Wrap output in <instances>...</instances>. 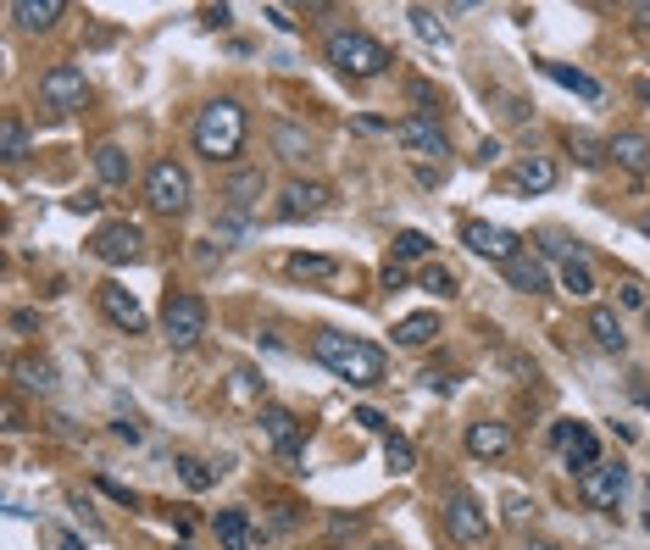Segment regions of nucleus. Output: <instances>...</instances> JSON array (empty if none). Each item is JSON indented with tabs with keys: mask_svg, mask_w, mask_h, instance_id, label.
Masks as SVG:
<instances>
[{
	"mask_svg": "<svg viewBox=\"0 0 650 550\" xmlns=\"http://www.w3.org/2000/svg\"><path fill=\"white\" fill-rule=\"evenodd\" d=\"M423 290L429 295H456V272L450 267H423Z\"/></svg>",
	"mask_w": 650,
	"mask_h": 550,
	"instance_id": "38",
	"label": "nucleus"
},
{
	"mask_svg": "<svg viewBox=\"0 0 650 550\" xmlns=\"http://www.w3.org/2000/svg\"><path fill=\"white\" fill-rule=\"evenodd\" d=\"M112 434H117V439H128V445H139V429H133V423H112Z\"/></svg>",
	"mask_w": 650,
	"mask_h": 550,
	"instance_id": "47",
	"label": "nucleus"
},
{
	"mask_svg": "<svg viewBox=\"0 0 650 550\" xmlns=\"http://www.w3.org/2000/svg\"><path fill=\"white\" fill-rule=\"evenodd\" d=\"M95 178H101V183H112V190H123V183L133 178L128 151H123V145H95Z\"/></svg>",
	"mask_w": 650,
	"mask_h": 550,
	"instance_id": "27",
	"label": "nucleus"
},
{
	"mask_svg": "<svg viewBox=\"0 0 650 550\" xmlns=\"http://www.w3.org/2000/svg\"><path fill=\"white\" fill-rule=\"evenodd\" d=\"M634 23H639V28L650 34V7H634Z\"/></svg>",
	"mask_w": 650,
	"mask_h": 550,
	"instance_id": "48",
	"label": "nucleus"
},
{
	"mask_svg": "<svg viewBox=\"0 0 650 550\" xmlns=\"http://www.w3.org/2000/svg\"><path fill=\"white\" fill-rule=\"evenodd\" d=\"M400 284H406V267L390 261V267H384V290H400Z\"/></svg>",
	"mask_w": 650,
	"mask_h": 550,
	"instance_id": "45",
	"label": "nucleus"
},
{
	"mask_svg": "<svg viewBox=\"0 0 650 550\" xmlns=\"http://www.w3.org/2000/svg\"><path fill=\"white\" fill-rule=\"evenodd\" d=\"M512 183H518V190H528V195H545V190H556V162L550 156H523L512 167Z\"/></svg>",
	"mask_w": 650,
	"mask_h": 550,
	"instance_id": "25",
	"label": "nucleus"
},
{
	"mask_svg": "<svg viewBox=\"0 0 650 550\" xmlns=\"http://www.w3.org/2000/svg\"><path fill=\"white\" fill-rule=\"evenodd\" d=\"M539 67H545V78H556L562 89H573V95H584V101H600V95H607V89H600L589 73H578V67H562V62H539Z\"/></svg>",
	"mask_w": 650,
	"mask_h": 550,
	"instance_id": "29",
	"label": "nucleus"
},
{
	"mask_svg": "<svg viewBox=\"0 0 650 550\" xmlns=\"http://www.w3.org/2000/svg\"><path fill=\"white\" fill-rule=\"evenodd\" d=\"M101 311L112 317L123 334H145L151 329V317H145V306H139V295L123 290V284H101Z\"/></svg>",
	"mask_w": 650,
	"mask_h": 550,
	"instance_id": "15",
	"label": "nucleus"
},
{
	"mask_svg": "<svg viewBox=\"0 0 650 550\" xmlns=\"http://www.w3.org/2000/svg\"><path fill=\"white\" fill-rule=\"evenodd\" d=\"M645 317H650V311H645Z\"/></svg>",
	"mask_w": 650,
	"mask_h": 550,
	"instance_id": "53",
	"label": "nucleus"
},
{
	"mask_svg": "<svg viewBox=\"0 0 650 550\" xmlns=\"http://www.w3.org/2000/svg\"><path fill=\"white\" fill-rule=\"evenodd\" d=\"M89 256L106 261V267H128V261L145 256V228L139 222H106V228L89 234Z\"/></svg>",
	"mask_w": 650,
	"mask_h": 550,
	"instance_id": "8",
	"label": "nucleus"
},
{
	"mask_svg": "<svg viewBox=\"0 0 650 550\" xmlns=\"http://www.w3.org/2000/svg\"><path fill=\"white\" fill-rule=\"evenodd\" d=\"M373 550H400V545H373Z\"/></svg>",
	"mask_w": 650,
	"mask_h": 550,
	"instance_id": "52",
	"label": "nucleus"
},
{
	"mask_svg": "<svg viewBox=\"0 0 650 550\" xmlns=\"http://www.w3.org/2000/svg\"><path fill=\"white\" fill-rule=\"evenodd\" d=\"M550 439L562 445V456H568V468H578V473H589V468H600V439L584 429V423H556L550 429Z\"/></svg>",
	"mask_w": 650,
	"mask_h": 550,
	"instance_id": "16",
	"label": "nucleus"
},
{
	"mask_svg": "<svg viewBox=\"0 0 650 550\" xmlns=\"http://www.w3.org/2000/svg\"><path fill=\"white\" fill-rule=\"evenodd\" d=\"M528 550H562V545H550V539H528Z\"/></svg>",
	"mask_w": 650,
	"mask_h": 550,
	"instance_id": "50",
	"label": "nucleus"
},
{
	"mask_svg": "<svg viewBox=\"0 0 650 550\" xmlns=\"http://www.w3.org/2000/svg\"><path fill=\"white\" fill-rule=\"evenodd\" d=\"M311 356L329 367L334 379H345V384H356V389H373V384L390 379L384 350H379V345H367V340H356V334H340V329H317Z\"/></svg>",
	"mask_w": 650,
	"mask_h": 550,
	"instance_id": "1",
	"label": "nucleus"
},
{
	"mask_svg": "<svg viewBox=\"0 0 650 550\" xmlns=\"http://www.w3.org/2000/svg\"><path fill=\"white\" fill-rule=\"evenodd\" d=\"M384 462H390V473H417V450L406 434H384Z\"/></svg>",
	"mask_w": 650,
	"mask_h": 550,
	"instance_id": "33",
	"label": "nucleus"
},
{
	"mask_svg": "<svg viewBox=\"0 0 650 550\" xmlns=\"http://www.w3.org/2000/svg\"><path fill=\"white\" fill-rule=\"evenodd\" d=\"M545 256H556V261H578V256H584V245H578V240H568V234H545Z\"/></svg>",
	"mask_w": 650,
	"mask_h": 550,
	"instance_id": "39",
	"label": "nucleus"
},
{
	"mask_svg": "<svg viewBox=\"0 0 650 550\" xmlns=\"http://www.w3.org/2000/svg\"><path fill=\"white\" fill-rule=\"evenodd\" d=\"M634 228H639V234L650 240V212H639V217H634Z\"/></svg>",
	"mask_w": 650,
	"mask_h": 550,
	"instance_id": "49",
	"label": "nucleus"
},
{
	"mask_svg": "<svg viewBox=\"0 0 650 550\" xmlns=\"http://www.w3.org/2000/svg\"><path fill=\"white\" fill-rule=\"evenodd\" d=\"M617 300H623V306H645V311H650V300H645V284H639V279H623V284H617Z\"/></svg>",
	"mask_w": 650,
	"mask_h": 550,
	"instance_id": "42",
	"label": "nucleus"
},
{
	"mask_svg": "<svg viewBox=\"0 0 650 550\" xmlns=\"http://www.w3.org/2000/svg\"><path fill=\"white\" fill-rule=\"evenodd\" d=\"M607 156H612L623 172H634V178L650 172V140H645V133H634V128L612 133V140H607Z\"/></svg>",
	"mask_w": 650,
	"mask_h": 550,
	"instance_id": "18",
	"label": "nucleus"
},
{
	"mask_svg": "<svg viewBox=\"0 0 650 550\" xmlns=\"http://www.w3.org/2000/svg\"><path fill=\"white\" fill-rule=\"evenodd\" d=\"M12 17H17L28 34H51V28L67 17V0H12Z\"/></svg>",
	"mask_w": 650,
	"mask_h": 550,
	"instance_id": "22",
	"label": "nucleus"
},
{
	"mask_svg": "<svg viewBox=\"0 0 650 550\" xmlns=\"http://www.w3.org/2000/svg\"><path fill=\"white\" fill-rule=\"evenodd\" d=\"M506 272V284H512V290H523V295H539V290H550V267H545V256H512V261H506L500 267Z\"/></svg>",
	"mask_w": 650,
	"mask_h": 550,
	"instance_id": "21",
	"label": "nucleus"
},
{
	"mask_svg": "<svg viewBox=\"0 0 650 550\" xmlns=\"http://www.w3.org/2000/svg\"><path fill=\"white\" fill-rule=\"evenodd\" d=\"M562 290L568 295H595V272H589V256H578V261H562Z\"/></svg>",
	"mask_w": 650,
	"mask_h": 550,
	"instance_id": "32",
	"label": "nucleus"
},
{
	"mask_svg": "<svg viewBox=\"0 0 650 550\" xmlns=\"http://www.w3.org/2000/svg\"><path fill=\"white\" fill-rule=\"evenodd\" d=\"M434 251V240L423 234V228H400V234H395V256L400 261H423Z\"/></svg>",
	"mask_w": 650,
	"mask_h": 550,
	"instance_id": "34",
	"label": "nucleus"
},
{
	"mask_svg": "<svg viewBox=\"0 0 650 550\" xmlns=\"http://www.w3.org/2000/svg\"><path fill=\"white\" fill-rule=\"evenodd\" d=\"M589 340L607 350V356H623V350H628V329H623L617 306H595V311H589Z\"/></svg>",
	"mask_w": 650,
	"mask_h": 550,
	"instance_id": "20",
	"label": "nucleus"
},
{
	"mask_svg": "<svg viewBox=\"0 0 650 550\" xmlns=\"http://www.w3.org/2000/svg\"><path fill=\"white\" fill-rule=\"evenodd\" d=\"M162 329H167V345H173V350L201 345V334H206V300H201L195 290H167Z\"/></svg>",
	"mask_w": 650,
	"mask_h": 550,
	"instance_id": "6",
	"label": "nucleus"
},
{
	"mask_svg": "<svg viewBox=\"0 0 650 550\" xmlns=\"http://www.w3.org/2000/svg\"><path fill=\"white\" fill-rule=\"evenodd\" d=\"M461 245H468L473 256L506 267L512 256H523V240L512 234V228H500V222H461Z\"/></svg>",
	"mask_w": 650,
	"mask_h": 550,
	"instance_id": "11",
	"label": "nucleus"
},
{
	"mask_svg": "<svg viewBox=\"0 0 650 550\" xmlns=\"http://www.w3.org/2000/svg\"><path fill=\"white\" fill-rule=\"evenodd\" d=\"M267 23H272V28H284V34H290V28H295V23H290V12H284V7H267Z\"/></svg>",
	"mask_w": 650,
	"mask_h": 550,
	"instance_id": "46",
	"label": "nucleus"
},
{
	"mask_svg": "<svg viewBox=\"0 0 650 550\" xmlns=\"http://www.w3.org/2000/svg\"><path fill=\"white\" fill-rule=\"evenodd\" d=\"M262 190H267V172L262 167H240V172H228L222 201H228V212H251L262 201Z\"/></svg>",
	"mask_w": 650,
	"mask_h": 550,
	"instance_id": "19",
	"label": "nucleus"
},
{
	"mask_svg": "<svg viewBox=\"0 0 650 550\" xmlns=\"http://www.w3.org/2000/svg\"><path fill=\"white\" fill-rule=\"evenodd\" d=\"M272 156H278V162H290V167L317 162V140H311V128H306V123H295V117H278V123H272Z\"/></svg>",
	"mask_w": 650,
	"mask_h": 550,
	"instance_id": "14",
	"label": "nucleus"
},
{
	"mask_svg": "<svg viewBox=\"0 0 650 550\" xmlns=\"http://www.w3.org/2000/svg\"><path fill=\"white\" fill-rule=\"evenodd\" d=\"M568 156L578 167H600L607 162V140H595V133H584V128H568Z\"/></svg>",
	"mask_w": 650,
	"mask_h": 550,
	"instance_id": "31",
	"label": "nucleus"
},
{
	"mask_svg": "<svg viewBox=\"0 0 650 550\" xmlns=\"http://www.w3.org/2000/svg\"><path fill=\"white\" fill-rule=\"evenodd\" d=\"M439 523H445V534L456 545H484L489 539V512L479 507V495H468V489H445Z\"/></svg>",
	"mask_w": 650,
	"mask_h": 550,
	"instance_id": "7",
	"label": "nucleus"
},
{
	"mask_svg": "<svg viewBox=\"0 0 650 550\" xmlns=\"http://www.w3.org/2000/svg\"><path fill=\"white\" fill-rule=\"evenodd\" d=\"M634 95H639V101H645V106H650V84H639V89H634Z\"/></svg>",
	"mask_w": 650,
	"mask_h": 550,
	"instance_id": "51",
	"label": "nucleus"
},
{
	"mask_svg": "<svg viewBox=\"0 0 650 550\" xmlns=\"http://www.w3.org/2000/svg\"><path fill=\"white\" fill-rule=\"evenodd\" d=\"M228 395H234V400H256V395H262V379L251 373V367H240V373L228 379Z\"/></svg>",
	"mask_w": 650,
	"mask_h": 550,
	"instance_id": "40",
	"label": "nucleus"
},
{
	"mask_svg": "<svg viewBox=\"0 0 650 550\" xmlns=\"http://www.w3.org/2000/svg\"><path fill=\"white\" fill-rule=\"evenodd\" d=\"M39 539L51 545V550H84V539H78V534H67V528H39Z\"/></svg>",
	"mask_w": 650,
	"mask_h": 550,
	"instance_id": "41",
	"label": "nucleus"
},
{
	"mask_svg": "<svg viewBox=\"0 0 650 550\" xmlns=\"http://www.w3.org/2000/svg\"><path fill=\"white\" fill-rule=\"evenodd\" d=\"M334 206V190L317 178H290L284 195H278V222H311Z\"/></svg>",
	"mask_w": 650,
	"mask_h": 550,
	"instance_id": "9",
	"label": "nucleus"
},
{
	"mask_svg": "<svg viewBox=\"0 0 650 550\" xmlns=\"http://www.w3.org/2000/svg\"><path fill=\"white\" fill-rule=\"evenodd\" d=\"M411 23H417V39H429V44H450V28L439 23V12H429V7H411Z\"/></svg>",
	"mask_w": 650,
	"mask_h": 550,
	"instance_id": "35",
	"label": "nucleus"
},
{
	"mask_svg": "<svg viewBox=\"0 0 650 550\" xmlns=\"http://www.w3.org/2000/svg\"><path fill=\"white\" fill-rule=\"evenodd\" d=\"M284 267H290V279H301V284H329L334 272H340V261H334V256H306V251H301V256H290Z\"/></svg>",
	"mask_w": 650,
	"mask_h": 550,
	"instance_id": "28",
	"label": "nucleus"
},
{
	"mask_svg": "<svg viewBox=\"0 0 650 550\" xmlns=\"http://www.w3.org/2000/svg\"><path fill=\"white\" fill-rule=\"evenodd\" d=\"M12 329H17V334H28V329H39V311H12Z\"/></svg>",
	"mask_w": 650,
	"mask_h": 550,
	"instance_id": "44",
	"label": "nucleus"
},
{
	"mask_svg": "<svg viewBox=\"0 0 650 550\" xmlns=\"http://www.w3.org/2000/svg\"><path fill=\"white\" fill-rule=\"evenodd\" d=\"M395 140H400V151H406V156H423V162L450 156V140H445L439 117H423V112L400 117V123H395Z\"/></svg>",
	"mask_w": 650,
	"mask_h": 550,
	"instance_id": "12",
	"label": "nucleus"
},
{
	"mask_svg": "<svg viewBox=\"0 0 650 550\" xmlns=\"http://www.w3.org/2000/svg\"><path fill=\"white\" fill-rule=\"evenodd\" d=\"M190 201H195L190 172H183L173 156L151 162V172H145V206H151L156 217H183V212H190Z\"/></svg>",
	"mask_w": 650,
	"mask_h": 550,
	"instance_id": "4",
	"label": "nucleus"
},
{
	"mask_svg": "<svg viewBox=\"0 0 650 550\" xmlns=\"http://www.w3.org/2000/svg\"><path fill=\"white\" fill-rule=\"evenodd\" d=\"M461 445H468V456H506L512 450V429L506 423H495V418H479V423H468V434H461Z\"/></svg>",
	"mask_w": 650,
	"mask_h": 550,
	"instance_id": "17",
	"label": "nucleus"
},
{
	"mask_svg": "<svg viewBox=\"0 0 650 550\" xmlns=\"http://www.w3.org/2000/svg\"><path fill=\"white\" fill-rule=\"evenodd\" d=\"M322 56H329V67L345 73V78H384L395 67V56L361 28H334L329 39H322Z\"/></svg>",
	"mask_w": 650,
	"mask_h": 550,
	"instance_id": "3",
	"label": "nucleus"
},
{
	"mask_svg": "<svg viewBox=\"0 0 650 550\" xmlns=\"http://www.w3.org/2000/svg\"><path fill=\"white\" fill-rule=\"evenodd\" d=\"M623 489H628V468L623 462H600V468L578 473V500L589 512H617Z\"/></svg>",
	"mask_w": 650,
	"mask_h": 550,
	"instance_id": "10",
	"label": "nucleus"
},
{
	"mask_svg": "<svg viewBox=\"0 0 650 550\" xmlns=\"http://www.w3.org/2000/svg\"><path fill=\"white\" fill-rule=\"evenodd\" d=\"M39 106L51 112V117H73L89 106V78L78 62H56L51 73L39 78Z\"/></svg>",
	"mask_w": 650,
	"mask_h": 550,
	"instance_id": "5",
	"label": "nucleus"
},
{
	"mask_svg": "<svg viewBox=\"0 0 650 550\" xmlns=\"http://www.w3.org/2000/svg\"><path fill=\"white\" fill-rule=\"evenodd\" d=\"M390 334H395V345H406V350L429 345V340L439 334V311H411V317H400V323H395Z\"/></svg>",
	"mask_w": 650,
	"mask_h": 550,
	"instance_id": "26",
	"label": "nucleus"
},
{
	"mask_svg": "<svg viewBox=\"0 0 650 550\" xmlns=\"http://www.w3.org/2000/svg\"><path fill=\"white\" fill-rule=\"evenodd\" d=\"M356 423H361V429H373V434H390L384 411H373V406H361V411H356Z\"/></svg>",
	"mask_w": 650,
	"mask_h": 550,
	"instance_id": "43",
	"label": "nucleus"
},
{
	"mask_svg": "<svg viewBox=\"0 0 650 550\" xmlns=\"http://www.w3.org/2000/svg\"><path fill=\"white\" fill-rule=\"evenodd\" d=\"M262 434H267V445L284 456L290 468H301L306 434H301V418H295V411H284V406H262Z\"/></svg>",
	"mask_w": 650,
	"mask_h": 550,
	"instance_id": "13",
	"label": "nucleus"
},
{
	"mask_svg": "<svg viewBox=\"0 0 650 550\" xmlns=\"http://www.w3.org/2000/svg\"><path fill=\"white\" fill-rule=\"evenodd\" d=\"M178 478L190 484V489H212V484H217V473L201 462V456H178Z\"/></svg>",
	"mask_w": 650,
	"mask_h": 550,
	"instance_id": "36",
	"label": "nucleus"
},
{
	"mask_svg": "<svg viewBox=\"0 0 650 550\" xmlns=\"http://www.w3.org/2000/svg\"><path fill=\"white\" fill-rule=\"evenodd\" d=\"M406 95H411V101H417V106H423V117H429V112H439V106H445V95H439V89H434V84H429V78H411V84H406Z\"/></svg>",
	"mask_w": 650,
	"mask_h": 550,
	"instance_id": "37",
	"label": "nucleus"
},
{
	"mask_svg": "<svg viewBox=\"0 0 650 550\" xmlns=\"http://www.w3.org/2000/svg\"><path fill=\"white\" fill-rule=\"evenodd\" d=\"M245 106L234 101V95H217V101H206L201 112H195V128H190V145H195V156H206L212 167H228V162H240V151H245Z\"/></svg>",
	"mask_w": 650,
	"mask_h": 550,
	"instance_id": "2",
	"label": "nucleus"
},
{
	"mask_svg": "<svg viewBox=\"0 0 650 550\" xmlns=\"http://www.w3.org/2000/svg\"><path fill=\"white\" fill-rule=\"evenodd\" d=\"M12 379H17L23 395H51L56 389V367L44 361V356H17L12 361Z\"/></svg>",
	"mask_w": 650,
	"mask_h": 550,
	"instance_id": "23",
	"label": "nucleus"
},
{
	"mask_svg": "<svg viewBox=\"0 0 650 550\" xmlns=\"http://www.w3.org/2000/svg\"><path fill=\"white\" fill-rule=\"evenodd\" d=\"M212 528H217V545H222V550H251V512H245V507L217 512Z\"/></svg>",
	"mask_w": 650,
	"mask_h": 550,
	"instance_id": "24",
	"label": "nucleus"
},
{
	"mask_svg": "<svg viewBox=\"0 0 650 550\" xmlns=\"http://www.w3.org/2000/svg\"><path fill=\"white\" fill-rule=\"evenodd\" d=\"M0 156H7L12 167L28 156V123L17 112H7V123H0Z\"/></svg>",
	"mask_w": 650,
	"mask_h": 550,
	"instance_id": "30",
	"label": "nucleus"
}]
</instances>
